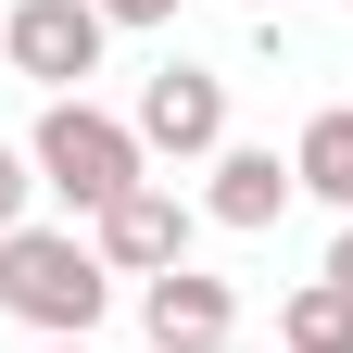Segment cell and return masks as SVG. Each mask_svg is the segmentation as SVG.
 I'll use <instances>...</instances> for the list:
<instances>
[{
  "mask_svg": "<svg viewBox=\"0 0 353 353\" xmlns=\"http://www.w3.org/2000/svg\"><path fill=\"white\" fill-rule=\"evenodd\" d=\"M101 26H176V0H101Z\"/></svg>",
  "mask_w": 353,
  "mask_h": 353,
  "instance_id": "cell-11",
  "label": "cell"
},
{
  "mask_svg": "<svg viewBox=\"0 0 353 353\" xmlns=\"http://www.w3.org/2000/svg\"><path fill=\"white\" fill-rule=\"evenodd\" d=\"M190 228H202V202H176V176H139L126 202L88 214V252L114 278H164V265H190Z\"/></svg>",
  "mask_w": 353,
  "mask_h": 353,
  "instance_id": "cell-5",
  "label": "cell"
},
{
  "mask_svg": "<svg viewBox=\"0 0 353 353\" xmlns=\"http://www.w3.org/2000/svg\"><path fill=\"white\" fill-rule=\"evenodd\" d=\"M139 152L152 164H214L228 152V76L214 63H164V76H139Z\"/></svg>",
  "mask_w": 353,
  "mask_h": 353,
  "instance_id": "cell-4",
  "label": "cell"
},
{
  "mask_svg": "<svg viewBox=\"0 0 353 353\" xmlns=\"http://www.w3.org/2000/svg\"><path fill=\"white\" fill-rule=\"evenodd\" d=\"M101 51H114L101 0H13V13H0V63H13L26 88H51V101L101 76Z\"/></svg>",
  "mask_w": 353,
  "mask_h": 353,
  "instance_id": "cell-3",
  "label": "cell"
},
{
  "mask_svg": "<svg viewBox=\"0 0 353 353\" xmlns=\"http://www.w3.org/2000/svg\"><path fill=\"white\" fill-rule=\"evenodd\" d=\"M290 202H303V176H290V152H278V139H228V152L202 164V228H240V240H265Z\"/></svg>",
  "mask_w": 353,
  "mask_h": 353,
  "instance_id": "cell-6",
  "label": "cell"
},
{
  "mask_svg": "<svg viewBox=\"0 0 353 353\" xmlns=\"http://www.w3.org/2000/svg\"><path fill=\"white\" fill-rule=\"evenodd\" d=\"M228 353H252V341H228Z\"/></svg>",
  "mask_w": 353,
  "mask_h": 353,
  "instance_id": "cell-15",
  "label": "cell"
},
{
  "mask_svg": "<svg viewBox=\"0 0 353 353\" xmlns=\"http://www.w3.org/2000/svg\"><path fill=\"white\" fill-rule=\"evenodd\" d=\"M139 341L152 353H228L240 341V290L202 278V265H164V278H139Z\"/></svg>",
  "mask_w": 353,
  "mask_h": 353,
  "instance_id": "cell-7",
  "label": "cell"
},
{
  "mask_svg": "<svg viewBox=\"0 0 353 353\" xmlns=\"http://www.w3.org/2000/svg\"><path fill=\"white\" fill-rule=\"evenodd\" d=\"M26 164H38V190H51V202H76V214H101V202H126V190L152 176L139 126H126V114H101L88 88H63V101L26 126Z\"/></svg>",
  "mask_w": 353,
  "mask_h": 353,
  "instance_id": "cell-2",
  "label": "cell"
},
{
  "mask_svg": "<svg viewBox=\"0 0 353 353\" xmlns=\"http://www.w3.org/2000/svg\"><path fill=\"white\" fill-rule=\"evenodd\" d=\"M0 13H13V0H0Z\"/></svg>",
  "mask_w": 353,
  "mask_h": 353,
  "instance_id": "cell-16",
  "label": "cell"
},
{
  "mask_svg": "<svg viewBox=\"0 0 353 353\" xmlns=\"http://www.w3.org/2000/svg\"><path fill=\"white\" fill-rule=\"evenodd\" d=\"M278 353H353V290L341 278H303L278 303Z\"/></svg>",
  "mask_w": 353,
  "mask_h": 353,
  "instance_id": "cell-9",
  "label": "cell"
},
{
  "mask_svg": "<svg viewBox=\"0 0 353 353\" xmlns=\"http://www.w3.org/2000/svg\"><path fill=\"white\" fill-rule=\"evenodd\" d=\"M101 303H114V265L88 252V228H26L0 240V316L38 328V341H88L101 328Z\"/></svg>",
  "mask_w": 353,
  "mask_h": 353,
  "instance_id": "cell-1",
  "label": "cell"
},
{
  "mask_svg": "<svg viewBox=\"0 0 353 353\" xmlns=\"http://www.w3.org/2000/svg\"><path fill=\"white\" fill-rule=\"evenodd\" d=\"M252 13H278V0H252Z\"/></svg>",
  "mask_w": 353,
  "mask_h": 353,
  "instance_id": "cell-14",
  "label": "cell"
},
{
  "mask_svg": "<svg viewBox=\"0 0 353 353\" xmlns=\"http://www.w3.org/2000/svg\"><path fill=\"white\" fill-rule=\"evenodd\" d=\"M290 176H303V190H316L328 214H353V101L303 114V139H290Z\"/></svg>",
  "mask_w": 353,
  "mask_h": 353,
  "instance_id": "cell-8",
  "label": "cell"
},
{
  "mask_svg": "<svg viewBox=\"0 0 353 353\" xmlns=\"http://www.w3.org/2000/svg\"><path fill=\"white\" fill-rule=\"evenodd\" d=\"M38 353H88V341H38Z\"/></svg>",
  "mask_w": 353,
  "mask_h": 353,
  "instance_id": "cell-13",
  "label": "cell"
},
{
  "mask_svg": "<svg viewBox=\"0 0 353 353\" xmlns=\"http://www.w3.org/2000/svg\"><path fill=\"white\" fill-rule=\"evenodd\" d=\"M316 278H341V290H353V214H341V240H328V265H316Z\"/></svg>",
  "mask_w": 353,
  "mask_h": 353,
  "instance_id": "cell-12",
  "label": "cell"
},
{
  "mask_svg": "<svg viewBox=\"0 0 353 353\" xmlns=\"http://www.w3.org/2000/svg\"><path fill=\"white\" fill-rule=\"evenodd\" d=\"M26 214H38V164H26L13 139H0V240H13V228H26Z\"/></svg>",
  "mask_w": 353,
  "mask_h": 353,
  "instance_id": "cell-10",
  "label": "cell"
}]
</instances>
